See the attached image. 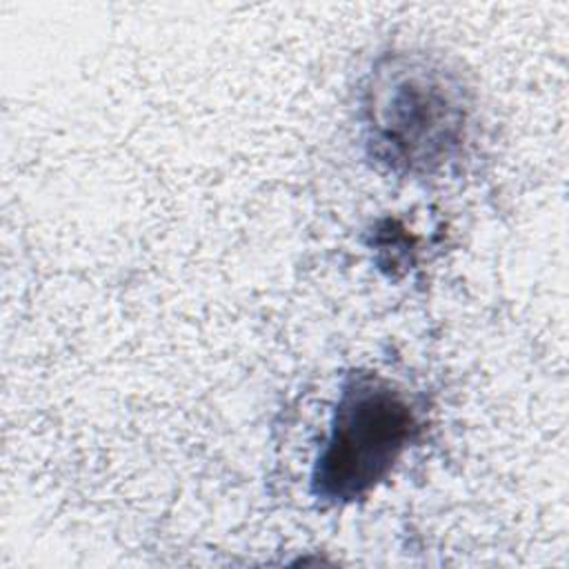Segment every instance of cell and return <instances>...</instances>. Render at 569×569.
<instances>
[{"label":"cell","instance_id":"7a4b0ae2","mask_svg":"<svg viewBox=\"0 0 569 569\" xmlns=\"http://www.w3.org/2000/svg\"><path fill=\"white\" fill-rule=\"evenodd\" d=\"M422 413L409 393L376 371H351L338 391L329 436L313 462L311 496L345 507L382 485L422 436Z\"/></svg>","mask_w":569,"mask_h":569},{"label":"cell","instance_id":"6da1fadb","mask_svg":"<svg viewBox=\"0 0 569 569\" xmlns=\"http://www.w3.org/2000/svg\"><path fill=\"white\" fill-rule=\"evenodd\" d=\"M471 118V89L440 56L385 53L362 84L360 127L367 153L398 176H436L462 158Z\"/></svg>","mask_w":569,"mask_h":569}]
</instances>
